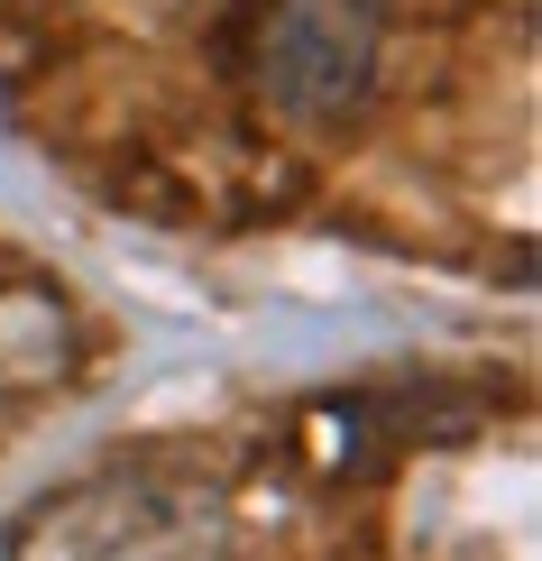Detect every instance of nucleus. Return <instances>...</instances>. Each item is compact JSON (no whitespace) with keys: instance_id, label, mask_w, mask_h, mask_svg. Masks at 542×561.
Wrapping results in <instances>:
<instances>
[{"instance_id":"obj_1","label":"nucleus","mask_w":542,"mask_h":561,"mask_svg":"<svg viewBox=\"0 0 542 561\" xmlns=\"http://www.w3.org/2000/svg\"><path fill=\"white\" fill-rule=\"evenodd\" d=\"M28 552L37 561H211L221 543H211V516L157 497V488H92Z\"/></svg>"},{"instance_id":"obj_2","label":"nucleus","mask_w":542,"mask_h":561,"mask_svg":"<svg viewBox=\"0 0 542 561\" xmlns=\"http://www.w3.org/2000/svg\"><path fill=\"white\" fill-rule=\"evenodd\" d=\"M368 56H377V37H368L359 0H303L267 46V83L295 111H341L368 92Z\"/></svg>"}]
</instances>
